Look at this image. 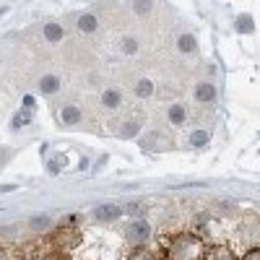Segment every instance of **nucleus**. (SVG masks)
I'll use <instances>...</instances> for the list:
<instances>
[{
  "label": "nucleus",
  "instance_id": "nucleus-1",
  "mask_svg": "<svg viewBox=\"0 0 260 260\" xmlns=\"http://www.w3.org/2000/svg\"><path fill=\"white\" fill-rule=\"evenodd\" d=\"M203 240L195 234H180L169 247V260H203Z\"/></svg>",
  "mask_w": 260,
  "mask_h": 260
},
{
  "label": "nucleus",
  "instance_id": "nucleus-2",
  "mask_svg": "<svg viewBox=\"0 0 260 260\" xmlns=\"http://www.w3.org/2000/svg\"><path fill=\"white\" fill-rule=\"evenodd\" d=\"M148 234H151V229H148L146 221H136V224H130V226H127V240H130V242H136V245L146 242V240H148Z\"/></svg>",
  "mask_w": 260,
  "mask_h": 260
},
{
  "label": "nucleus",
  "instance_id": "nucleus-3",
  "mask_svg": "<svg viewBox=\"0 0 260 260\" xmlns=\"http://www.w3.org/2000/svg\"><path fill=\"white\" fill-rule=\"evenodd\" d=\"M120 213H122V211H120L117 206H102V208L94 211V219H96V221H115Z\"/></svg>",
  "mask_w": 260,
  "mask_h": 260
},
{
  "label": "nucleus",
  "instance_id": "nucleus-4",
  "mask_svg": "<svg viewBox=\"0 0 260 260\" xmlns=\"http://www.w3.org/2000/svg\"><path fill=\"white\" fill-rule=\"evenodd\" d=\"M120 102H122V96H120V91H115V89H107V91L102 94V104L107 107V110H117Z\"/></svg>",
  "mask_w": 260,
  "mask_h": 260
},
{
  "label": "nucleus",
  "instance_id": "nucleus-5",
  "mask_svg": "<svg viewBox=\"0 0 260 260\" xmlns=\"http://www.w3.org/2000/svg\"><path fill=\"white\" fill-rule=\"evenodd\" d=\"M195 96H198V102H213L216 89H213L211 83H198V89H195Z\"/></svg>",
  "mask_w": 260,
  "mask_h": 260
},
{
  "label": "nucleus",
  "instance_id": "nucleus-6",
  "mask_svg": "<svg viewBox=\"0 0 260 260\" xmlns=\"http://www.w3.org/2000/svg\"><path fill=\"white\" fill-rule=\"evenodd\" d=\"M78 120H81V110H78V107H73V104H68L62 110V122L65 125H76Z\"/></svg>",
  "mask_w": 260,
  "mask_h": 260
},
{
  "label": "nucleus",
  "instance_id": "nucleus-7",
  "mask_svg": "<svg viewBox=\"0 0 260 260\" xmlns=\"http://www.w3.org/2000/svg\"><path fill=\"white\" fill-rule=\"evenodd\" d=\"M169 122L172 125H182L185 122V107L182 104H172L169 107Z\"/></svg>",
  "mask_w": 260,
  "mask_h": 260
},
{
  "label": "nucleus",
  "instance_id": "nucleus-8",
  "mask_svg": "<svg viewBox=\"0 0 260 260\" xmlns=\"http://www.w3.org/2000/svg\"><path fill=\"white\" fill-rule=\"evenodd\" d=\"M39 89L45 91V94H55V91L60 89L57 76H45V78H42V83H39Z\"/></svg>",
  "mask_w": 260,
  "mask_h": 260
},
{
  "label": "nucleus",
  "instance_id": "nucleus-9",
  "mask_svg": "<svg viewBox=\"0 0 260 260\" xmlns=\"http://www.w3.org/2000/svg\"><path fill=\"white\" fill-rule=\"evenodd\" d=\"M45 37H47V42H60L62 39V26L60 24H47L45 26Z\"/></svg>",
  "mask_w": 260,
  "mask_h": 260
},
{
  "label": "nucleus",
  "instance_id": "nucleus-10",
  "mask_svg": "<svg viewBox=\"0 0 260 260\" xmlns=\"http://www.w3.org/2000/svg\"><path fill=\"white\" fill-rule=\"evenodd\" d=\"M78 29H81V31H96V18H94L91 13L81 16V18H78Z\"/></svg>",
  "mask_w": 260,
  "mask_h": 260
},
{
  "label": "nucleus",
  "instance_id": "nucleus-11",
  "mask_svg": "<svg viewBox=\"0 0 260 260\" xmlns=\"http://www.w3.org/2000/svg\"><path fill=\"white\" fill-rule=\"evenodd\" d=\"M177 47H180L182 52H192L198 45H195V37H192V34H182L180 42H177Z\"/></svg>",
  "mask_w": 260,
  "mask_h": 260
},
{
  "label": "nucleus",
  "instance_id": "nucleus-12",
  "mask_svg": "<svg viewBox=\"0 0 260 260\" xmlns=\"http://www.w3.org/2000/svg\"><path fill=\"white\" fill-rule=\"evenodd\" d=\"M206 260H234L232 257V252L226 250V247H216V250H211L208 252V257Z\"/></svg>",
  "mask_w": 260,
  "mask_h": 260
},
{
  "label": "nucleus",
  "instance_id": "nucleus-13",
  "mask_svg": "<svg viewBox=\"0 0 260 260\" xmlns=\"http://www.w3.org/2000/svg\"><path fill=\"white\" fill-rule=\"evenodd\" d=\"M237 31H252V18L247 16V13H242V16H237Z\"/></svg>",
  "mask_w": 260,
  "mask_h": 260
},
{
  "label": "nucleus",
  "instance_id": "nucleus-14",
  "mask_svg": "<svg viewBox=\"0 0 260 260\" xmlns=\"http://www.w3.org/2000/svg\"><path fill=\"white\" fill-rule=\"evenodd\" d=\"M136 94L138 96H151V94H154V83H151V81H138V86H136Z\"/></svg>",
  "mask_w": 260,
  "mask_h": 260
},
{
  "label": "nucleus",
  "instance_id": "nucleus-15",
  "mask_svg": "<svg viewBox=\"0 0 260 260\" xmlns=\"http://www.w3.org/2000/svg\"><path fill=\"white\" fill-rule=\"evenodd\" d=\"M190 141H192V146H206V143H208V133H203V130H195Z\"/></svg>",
  "mask_w": 260,
  "mask_h": 260
},
{
  "label": "nucleus",
  "instance_id": "nucleus-16",
  "mask_svg": "<svg viewBox=\"0 0 260 260\" xmlns=\"http://www.w3.org/2000/svg\"><path fill=\"white\" fill-rule=\"evenodd\" d=\"M136 50H138V42H136V39H122V52L133 55Z\"/></svg>",
  "mask_w": 260,
  "mask_h": 260
},
{
  "label": "nucleus",
  "instance_id": "nucleus-17",
  "mask_svg": "<svg viewBox=\"0 0 260 260\" xmlns=\"http://www.w3.org/2000/svg\"><path fill=\"white\" fill-rule=\"evenodd\" d=\"M29 122V115H18V117H13V130H18V127H24Z\"/></svg>",
  "mask_w": 260,
  "mask_h": 260
},
{
  "label": "nucleus",
  "instance_id": "nucleus-18",
  "mask_svg": "<svg viewBox=\"0 0 260 260\" xmlns=\"http://www.w3.org/2000/svg\"><path fill=\"white\" fill-rule=\"evenodd\" d=\"M148 8H151V0H138V3H136V11L138 13H146Z\"/></svg>",
  "mask_w": 260,
  "mask_h": 260
},
{
  "label": "nucleus",
  "instance_id": "nucleus-19",
  "mask_svg": "<svg viewBox=\"0 0 260 260\" xmlns=\"http://www.w3.org/2000/svg\"><path fill=\"white\" fill-rule=\"evenodd\" d=\"M242 260H260V247H255V250H247Z\"/></svg>",
  "mask_w": 260,
  "mask_h": 260
},
{
  "label": "nucleus",
  "instance_id": "nucleus-20",
  "mask_svg": "<svg viewBox=\"0 0 260 260\" xmlns=\"http://www.w3.org/2000/svg\"><path fill=\"white\" fill-rule=\"evenodd\" d=\"M31 226H47V219L45 216H37V219L31 221Z\"/></svg>",
  "mask_w": 260,
  "mask_h": 260
},
{
  "label": "nucleus",
  "instance_id": "nucleus-21",
  "mask_svg": "<svg viewBox=\"0 0 260 260\" xmlns=\"http://www.w3.org/2000/svg\"><path fill=\"white\" fill-rule=\"evenodd\" d=\"M24 107H26V110H34V99L31 96H24Z\"/></svg>",
  "mask_w": 260,
  "mask_h": 260
}]
</instances>
